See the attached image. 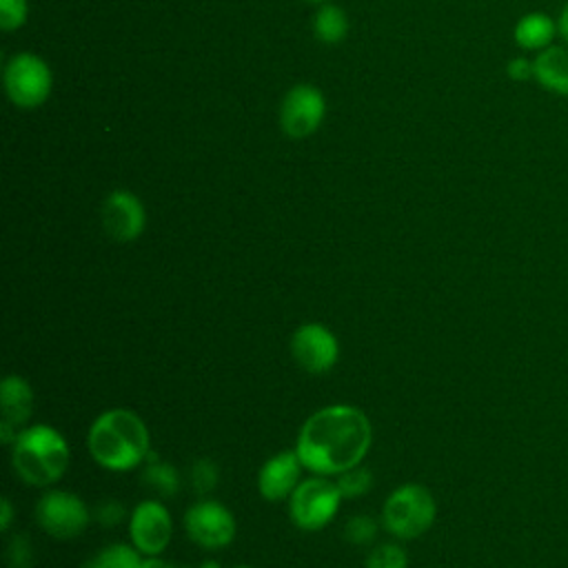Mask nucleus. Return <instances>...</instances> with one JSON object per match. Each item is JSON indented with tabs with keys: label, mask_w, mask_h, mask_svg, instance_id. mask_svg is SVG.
<instances>
[{
	"label": "nucleus",
	"mask_w": 568,
	"mask_h": 568,
	"mask_svg": "<svg viewBox=\"0 0 568 568\" xmlns=\"http://www.w3.org/2000/svg\"><path fill=\"white\" fill-rule=\"evenodd\" d=\"M93 519L104 528H113L126 519V508L118 499H102L93 508Z\"/></svg>",
	"instance_id": "393cba45"
},
{
	"label": "nucleus",
	"mask_w": 568,
	"mask_h": 568,
	"mask_svg": "<svg viewBox=\"0 0 568 568\" xmlns=\"http://www.w3.org/2000/svg\"><path fill=\"white\" fill-rule=\"evenodd\" d=\"M93 519V510L71 490L49 488L40 495L36 504V521L38 526L53 539L67 541L80 537L89 521Z\"/></svg>",
	"instance_id": "423d86ee"
},
{
	"label": "nucleus",
	"mask_w": 568,
	"mask_h": 568,
	"mask_svg": "<svg viewBox=\"0 0 568 568\" xmlns=\"http://www.w3.org/2000/svg\"><path fill=\"white\" fill-rule=\"evenodd\" d=\"M102 229L115 242H133L146 226V211L142 200L124 189L111 191L102 202Z\"/></svg>",
	"instance_id": "f8f14e48"
},
{
	"label": "nucleus",
	"mask_w": 568,
	"mask_h": 568,
	"mask_svg": "<svg viewBox=\"0 0 568 568\" xmlns=\"http://www.w3.org/2000/svg\"><path fill=\"white\" fill-rule=\"evenodd\" d=\"M557 18V31H559V42L568 44V0L561 4Z\"/></svg>",
	"instance_id": "cd10ccee"
},
{
	"label": "nucleus",
	"mask_w": 568,
	"mask_h": 568,
	"mask_svg": "<svg viewBox=\"0 0 568 568\" xmlns=\"http://www.w3.org/2000/svg\"><path fill=\"white\" fill-rule=\"evenodd\" d=\"M559 38L557 18L546 11H528L513 27V40L524 53H539Z\"/></svg>",
	"instance_id": "dca6fc26"
},
{
	"label": "nucleus",
	"mask_w": 568,
	"mask_h": 568,
	"mask_svg": "<svg viewBox=\"0 0 568 568\" xmlns=\"http://www.w3.org/2000/svg\"><path fill=\"white\" fill-rule=\"evenodd\" d=\"M373 444V426L366 413L351 404H331L306 417L295 453L311 475L337 477L359 466Z\"/></svg>",
	"instance_id": "f257e3e1"
},
{
	"label": "nucleus",
	"mask_w": 568,
	"mask_h": 568,
	"mask_svg": "<svg viewBox=\"0 0 568 568\" xmlns=\"http://www.w3.org/2000/svg\"><path fill=\"white\" fill-rule=\"evenodd\" d=\"M189 484L200 497L211 495L220 484V466L209 457L195 459L189 470Z\"/></svg>",
	"instance_id": "aec40b11"
},
{
	"label": "nucleus",
	"mask_w": 568,
	"mask_h": 568,
	"mask_svg": "<svg viewBox=\"0 0 568 568\" xmlns=\"http://www.w3.org/2000/svg\"><path fill=\"white\" fill-rule=\"evenodd\" d=\"M71 464V450L62 433L49 424L24 426L11 444L13 473L29 486L58 484Z\"/></svg>",
	"instance_id": "7ed1b4c3"
},
{
	"label": "nucleus",
	"mask_w": 568,
	"mask_h": 568,
	"mask_svg": "<svg viewBox=\"0 0 568 568\" xmlns=\"http://www.w3.org/2000/svg\"><path fill=\"white\" fill-rule=\"evenodd\" d=\"M173 535V519L160 499H142L129 515V539L144 555H160Z\"/></svg>",
	"instance_id": "9d476101"
},
{
	"label": "nucleus",
	"mask_w": 568,
	"mask_h": 568,
	"mask_svg": "<svg viewBox=\"0 0 568 568\" xmlns=\"http://www.w3.org/2000/svg\"><path fill=\"white\" fill-rule=\"evenodd\" d=\"M0 439L4 444H13L18 433L29 424L36 408V393L31 384L22 375H7L0 384Z\"/></svg>",
	"instance_id": "ddd939ff"
},
{
	"label": "nucleus",
	"mask_w": 568,
	"mask_h": 568,
	"mask_svg": "<svg viewBox=\"0 0 568 568\" xmlns=\"http://www.w3.org/2000/svg\"><path fill=\"white\" fill-rule=\"evenodd\" d=\"M87 448L98 466L124 473L146 462L151 453V435L138 413L129 408H109L91 422Z\"/></svg>",
	"instance_id": "f03ea898"
},
{
	"label": "nucleus",
	"mask_w": 568,
	"mask_h": 568,
	"mask_svg": "<svg viewBox=\"0 0 568 568\" xmlns=\"http://www.w3.org/2000/svg\"><path fill=\"white\" fill-rule=\"evenodd\" d=\"M0 530L2 532H7L9 528H11V519H13V506H11V501H9V497H2V501H0Z\"/></svg>",
	"instance_id": "c85d7f7f"
},
{
	"label": "nucleus",
	"mask_w": 568,
	"mask_h": 568,
	"mask_svg": "<svg viewBox=\"0 0 568 568\" xmlns=\"http://www.w3.org/2000/svg\"><path fill=\"white\" fill-rule=\"evenodd\" d=\"M142 552L133 544H109L93 552L80 568H140Z\"/></svg>",
	"instance_id": "a211bd4d"
},
{
	"label": "nucleus",
	"mask_w": 568,
	"mask_h": 568,
	"mask_svg": "<svg viewBox=\"0 0 568 568\" xmlns=\"http://www.w3.org/2000/svg\"><path fill=\"white\" fill-rule=\"evenodd\" d=\"M535 75L532 80L557 98H568V44L555 42L548 49L532 55Z\"/></svg>",
	"instance_id": "2eb2a0df"
},
{
	"label": "nucleus",
	"mask_w": 568,
	"mask_h": 568,
	"mask_svg": "<svg viewBox=\"0 0 568 568\" xmlns=\"http://www.w3.org/2000/svg\"><path fill=\"white\" fill-rule=\"evenodd\" d=\"M302 470H306V468H304L302 459L297 457L295 448L280 450V453L271 455L260 466V473H257V490H260L262 499H266V501L288 499L291 493L302 481Z\"/></svg>",
	"instance_id": "4468645a"
},
{
	"label": "nucleus",
	"mask_w": 568,
	"mask_h": 568,
	"mask_svg": "<svg viewBox=\"0 0 568 568\" xmlns=\"http://www.w3.org/2000/svg\"><path fill=\"white\" fill-rule=\"evenodd\" d=\"M184 530L197 546L220 550L235 537V517L222 501L202 497L184 513Z\"/></svg>",
	"instance_id": "6e6552de"
},
{
	"label": "nucleus",
	"mask_w": 568,
	"mask_h": 568,
	"mask_svg": "<svg viewBox=\"0 0 568 568\" xmlns=\"http://www.w3.org/2000/svg\"><path fill=\"white\" fill-rule=\"evenodd\" d=\"M4 87L16 106L36 109L51 93V69L36 53H18L4 69Z\"/></svg>",
	"instance_id": "0eeeda50"
},
{
	"label": "nucleus",
	"mask_w": 568,
	"mask_h": 568,
	"mask_svg": "<svg viewBox=\"0 0 568 568\" xmlns=\"http://www.w3.org/2000/svg\"><path fill=\"white\" fill-rule=\"evenodd\" d=\"M342 499L344 497L331 477L311 475L302 479L291 493L288 517L300 530H322L337 515Z\"/></svg>",
	"instance_id": "39448f33"
},
{
	"label": "nucleus",
	"mask_w": 568,
	"mask_h": 568,
	"mask_svg": "<svg viewBox=\"0 0 568 568\" xmlns=\"http://www.w3.org/2000/svg\"><path fill=\"white\" fill-rule=\"evenodd\" d=\"M437 515V504L433 493L422 484L397 486L382 506V528L395 539H415L424 535Z\"/></svg>",
	"instance_id": "20e7f679"
},
{
	"label": "nucleus",
	"mask_w": 568,
	"mask_h": 568,
	"mask_svg": "<svg viewBox=\"0 0 568 568\" xmlns=\"http://www.w3.org/2000/svg\"><path fill=\"white\" fill-rule=\"evenodd\" d=\"M313 31H315L317 40L328 42V44H335V42L344 40V38H346V31H348L346 13H344L339 7H335V4H324V7L315 13Z\"/></svg>",
	"instance_id": "6ab92c4d"
},
{
	"label": "nucleus",
	"mask_w": 568,
	"mask_h": 568,
	"mask_svg": "<svg viewBox=\"0 0 568 568\" xmlns=\"http://www.w3.org/2000/svg\"><path fill=\"white\" fill-rule=\"evenodd\" d=\"M200 568H220V566H217V564H213V561H206V564H202Z\"/></svg>",
	"instance_id": "7c9ffc66"
},
{
	"label": "nucleus",
	"mask_w": 568,
	"mask_h": 568,
	"mask_svg": "<svg viewBox=\"0 0 568 568\" xmlns=\"http://www.w3.org/2000/svg\"><path fill=\"white\" fill-rule=\"evenodd\" d=\"M235 568H251V566H235Z\"/></svg>",
	"instance_id": "2f4dec72"
},
{
	"label": "nucleus",
	"mask_w": 568,
	"mask_h": 568,
	"mask_svg": "<svg viewBox=\"0 0 568 568\" xmlns=\"http://www.w3.org/2000/svg\"><path fill=\"white\" fill-rule=\"evenodd\" d=\"M326 113L324 95L313 84L293 87L280 106L282 131L291 138H306L322 124Z\"/></svg>",
	"instance_id": "9b49d317"
},
{
	"label": "nucleus",
	"mask_w": 568,
	"mask_h": 568,
	"mask_svg": "<svg viewBox=\"0 0 568 568\" xmlns=\"http://www.w3.org/2000/svg\"><path fill=\"white\" fill-rule=\"evenodd\" d=\"M142 466H144L142 468V481L149 486V490H153L162 499H171V497L178 495V490H180V473H178V468L173 464L160 459L151 450Z\"/></svg>",
	"instance_id": "f3484780"
},
{
	"label": "nucleus",
	"mask_w": 568,
	"mask_h": 568,
	"mask_svg": "<svg viewBox=\"0 0 568 568\" xmlns=\"http://www.w3.org/2000/svg\"><path fill=\"white\" fill-rule=\"evenodd\" d=\"M364 568H408V555L404 546L395 541H382L373 546Z\"/></svg>",
	"instance_id": "4be33fe9"
},
{
	"label": "nucleus",
	"mask_w": 568,
	"mask_h": 568,
	"mask_svg": "<svg viewBox=\"0 0 568 568\" xmlns=\"http://www.w3.org/2000/svg\"><path fill=\"white\" fill-rule=\"evenodd\" d=\"M27 20V0H0V27L13 31Z\"/></svg>",
	"instance_id": "a878e982"
},
{
	"label": "nucleus",
	"mask_w": 568,
	"mask_h": 568,
	"mask_svg": "<svg viewBox=\"0 0 568 568\" xmlns=\"http://www.w3.org/2000/svg\"><path fill=\"white\" fill-rule=\"evenodd\" d=\"M308 2H322V0H308Z\"/></svg>",
	"instance_id": "473e14b6"
},
{
	"label": "nucleus",
	"mask_w": 568,
	"mask_h": 568,
	"mask_svg": "<svg viewBox=\"0 0 568 568\" xmlns=\"http://www.w3.org/2000/svg\"><path fill=\"white\" fill-rule=\"evenodd\" d=\"M335 484H337L339 495H342L344 499L364 497V495L371 490V486H373V473H371L366 466L359 464V466H353V468L339 473L337 479H335Z\"/></svg>",
	"instance_id": "412c9836"
},
{
	"label": "nucleus",
	"mask_w": 568,
	"mask_h": 568,
	"mask_svg": "<svg viewBox=\"0 0 568 568\" xmlns=\"http://www.w3.org/2000/svg\"><path fill=\"white\" fill-rule=\"evenodd\" d=\"M506 75L515 82H528L535 75V62L526 53H519L506 62Z\"/></svg>",
	"instance_id": "bb28decb"
},
{
	"label": "nucleus",
	"mask_w": 568,
	"mask_h": 568,
	"mask_svg": "<svg viewBox=\"0 0 568 568\" xmlns=\"http://www.w3.org/2000/svg\"><path fill=\"white\" fill-rule=\"evenodd\" d=\"M379 524L382 521L373 519L371 515H355L346 521L344 537L353 546H368V544L375 541V537L379 532Z\"/></svg>",
	"instance_id": "5701e85b"
},
{
	"label": "nucleus",
	"mask_w": 568,
	"mask_h": 568,
	"mask_svg": "<svg viewBox=\"0 0 568 568\" xmlns=\"http://www.w3.org/2000/svg\"><path fill=\"white\" fill-rule=\"evenodd\" d=\"M140 568H180V566H175V564L162 559L160 555H149V557H144V559L140 561Z\"/></svg>",
	"instance_id": "c756f323"
},
{
	"label": "nucleus",
	"mask_w": 568,
	"mask_h": 568,
	"mask_svg": "<svg viewBox=\"0 0 568 568\" xmlns=\"http://www.w3.org/2000/svg\"><path fill=\"white\" fill-rule=\"evenodd\" d=\"M291 355L295 364L306 373L322 375L337 364L339 339L328 326L320 322H306L291 335Z\"/></svg>",
	"instance_id": "1a4fd4ad"
},
{
	"label": "nucleus",
	"mask_w": 568,
	"mask_h": 568,
	"mask_svg": "<svg viewBox=\"0 0 568 568\" xmlns=\"http://www.w3.org/2000/svg\"><path fill=\"white\" fill-rule=\"evenodd\" d=\"M7 566L9 568H33L36 566V550L24 532H13L7 544Z\"/></svg>",
	"instance_id": "b1692460"
}]
</instances>
